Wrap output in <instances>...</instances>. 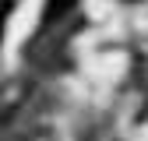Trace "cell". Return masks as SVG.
Here are the masks:
<instances>
[{
	"instance_id": "obj_1",
	"label": "cell",
	"mask_w": 148,
	"mask_h": 141,
	"mask_svg": "<svg viewBox=\"0 0 148 141\" xmlns=\"http://www.w3.org/2000/svg\"><path fill=\"white\" fill-rule=\"evenodd\" d=\"M28 92H32V85L25 78H11V81L0 85V127H7V123L14 120V113L25 106Z\"/></svg>"
},
{
	"instance_id": "obj_3",
	"label": "cell",
	"mask_w": 148,
	"mask_h": 141,
	"mask_svg": "<svg viewBox=\"0 0 148 141\" xmlns=\"http://www.w3.org/2000/svg\"><path fill=\"white\" fill-rule=\"evenodd\" d=\"M7 7H11V4H7ZM7 7H0V25H4V11H7Z\"/></svg>"
},
{
	"instance_id": "obj_2",
	"label": "cell",
	"mask_w": 148,
	"mask_h": 141,
	"mask_svg": "<svg viewBox=\"0 0 148 141\" xmlns=\"http://www.w3.org/2000/svg\"><path fill=\"white\" fill-rule=\"evenodd\" d=\"M74 4H78V0H49V4H46V21H57V18H64Z\"/></svg>"
}]
</instances>
